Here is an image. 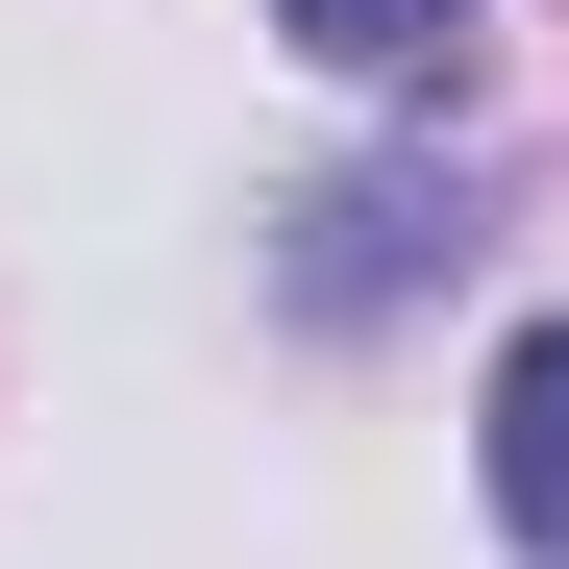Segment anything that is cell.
<instances>
[{"label":"cell","mask_w":569,"mask_h":569,"mask_svg":"<svg viewBox=\"0 0 569 569\" xmlns=\"http://www.w3.org/2000/svg\"><path fill=\"white\" fill-rule=\"evenodd\" d=\"M496 520H520V545H569V322H520V347H496Z\"/></svg>","instance_id":"obj_1"},{"label":"cell","mask_w":569,"mask_h":569,"mask_svg":"<svg viewBox=\"0 0 569 569\" xmlns=\"http://www.w3.org/2000/svg\"><path fill=\"white\" fill-rule=\"evenodd\" d=\"M272 26H298V50H322V74H421V50H446V26H470V0H272Z\"/></svg>","instance_id":"obj_2"}]
</instances>
